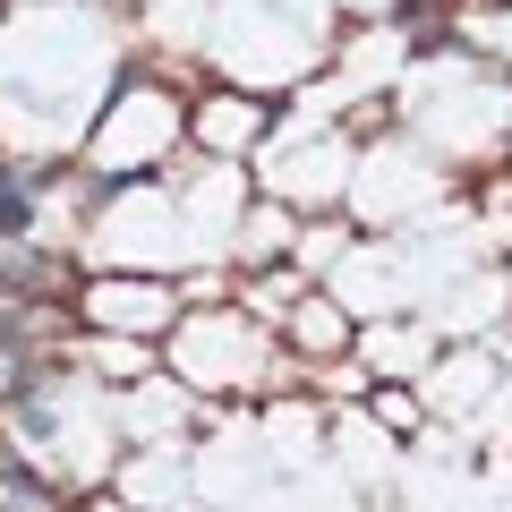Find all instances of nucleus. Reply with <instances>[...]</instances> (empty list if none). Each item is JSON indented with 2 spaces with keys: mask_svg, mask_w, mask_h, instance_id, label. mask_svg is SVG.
I'll return each mask as SVG.
<instances>
[{
  "mask_svg": "<svg viewBox=\"0 0 512 512\" xmlns=\"http://www.w3.org/2000/svg\"><path fill=\"white\" fill-rule=\"evenodd\" d=\"M0 512H60V495L43 487L35 470H18V461H0Z\"/></svg>",
  "mask_w": 512,
  "mask_h": 512,
  "instance_id": "1",
  "label": "nucleus"
}]
</instances>
